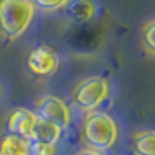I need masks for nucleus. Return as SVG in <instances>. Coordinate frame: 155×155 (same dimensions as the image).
<instances>
[{"label": "nucleus", "instance_id": "1", "mask_svg": "<svg viewBox=\"0 0 155 155\" xmlns=\"http://www.w3.org/2000/svg\"><path fill=\"white\" fill-rule=\"evenodd\" d=\"M82 138L87 148L106 152L112 150L119 141V126L115 119L106 112L85 113L82 122Z\"/></svg>", "mask_w": 155, "mask_h": 155}, {"label": "nucleus", "instance_id": "2", "mask_svg": "<svg viewBox=\"0 0 155 155\" xmlns=\"http://www.w3.org/2000/svg\"><path fill=\"white\" fill-rule=\"evenodd\" d=\"M35 16L31 0H0V33L16 40L28 30Z\"/></svg>", "mask_w": 155, "mask_h": 155}, {"label": "nucleus", "instance_id": "3", "mask_svg": "<svg viewBox=\"0 0 155 155\" xmlns=\"http://www.w3.org/2000/svg\"><path fill=\"white\" fill-rule=\"evenodd\" d=\"M110 96V82L101 75L82 78L71 92V103L78 112H96Z\"/></svg>", "mask_w": 155, "mask_h": 155}, {"label": "nucleus", "instance_id": "4", "mask_svg": "<svg viewBox=\"0 0 155 155\" xmlns=\"http://www.w3.org/2000/svg\"><path fill=\"white\" fill-rule=\"evenodd\" d=\"M35 115L58 126L61 131L68 129L71 124V108L58 96H44L37 101Z\"/></svg>", "mask_w": 155, "mask_h": 155}, {"label": "nucleus", "instance_id": "5", "mask_svg": "<svg viewBox=\"0 0 155 155\" xmlns=\"http://www.w3.org/2000/svg\"><path fill=\"white\" fill-rule=\"evenodd\" d=\"M26 66L37 77H49L59 66V56L49 45H38L28 54Z\"/></svg>", "mask_w": 155, "mask_h": 155}, {"label": "nucleus", "instance_id": "6", "mask_svg": "<svg viewBox=\"0 0 155 155\" xmlns=\"http://www.w3.org/2000/svg\"><path fill=\"white\" fill-rule=\"evenodd\" d=\"M35 120H37L35 112L19 106V108H16L14 112L11 113V117H9V122H7L9 133L16 134V136H21V138L30 141V134L33 131Z\"/></svg>", "mask_w": 155, "mask_h": 155}, {"label": "nucleus", "instance_id": "7", "mask_svg": "<svg viewBox=\"0 0 155 155\" xmlns=\"http://www.w3.org/2000/svg\"><path fill=\"white\" fill-rule=\"evenodd\" d=\"M61 129L54 124H51L47 120L37 117L35 126H33V131L30 134V141H35V143H45V145H52L56 147V143L61 138Z\"/></svg>", "mask_w": 155, "mask_h": 155}, {"label": "nucleus", "instance_id": "8", "mask_svg": "<svg viewBox=\"0 0 155 155\" xmlns=\"http://www.w3.org/2000/svg\"><path fill=\"white\" fill-rule=\"evenodd\" d=\"M0 153L2 155H30V141L16 136L7 134L0 141Z\"/></svg>", "mask_w": 155, "mask_h": 155}, {"label": "nucleus", "instance_id": "9", "mask_svg": "<svg viewBox=\"0 0 155 155\" xmlns=\"http://www.w3.org/2000/svg\"><path fill=\"white\" fill-rule=\"evenodd\" d=\"M66 9H68V14L80 23L89 21L96 14V5L92 0H70L66 4Z\"/></svg>", "mask_w": 155, "mask_h": 155}, {"label": "nucleus", "instance_id": "10", "mask_svg": "<svg viewBox=\"0 0 155 155\" xmlns=\"http://www.w3.org/2000/svg\"><path fill=\"white\" fill-rule=\"evenodd\" d=\"M133 150L136 155H155V131H143L134 134Z\"/></svg>", "mask_w": 155, "mask_h": 155}, {"label": "nucleus", "instance_id": "11", "mask_svg": "<svg viewBox=\"0 0 155 155\" xmlns=\"http://www.w3.org/2000/svg\"><path fill=\"white\" fill-rule=\"evenodd\" d=\"M141 37H143V45H145V49H147L152 56H155V19H150V21L143 26Z\"/></svg>", "mask_w": 155, "mask_h": 155}, {"label": "nucleus", "instance_id": "12", "mask_svg": "<svg viewBox=\"0 0 155 155\" xmlns=\"http://www.w3.org/2000/svg\"><path fill=\"white\" fill-rule=\"evenodd\" d=\"M70 0H31V4L35 5V9H40L44 12H54L59 9L66 7Z\"/></svg>", "mask_w": 155, "mask_h": 155}, {"label": "nucleus", "instance_id": "13", "mask_svg": "<svg viewBox=\"0 0 155 155\" xmlns=\"http://www.w3.org/2000/svg\"><path fill=\"white\" fill-rule=\"evenodd\" d=\"M54 153H56V147L30 141V155H54Z\"/></svg>", "mask_w": 155, "mask_h": 155}, {"label": "nucleus", "instance_id": "14", "mask_svg": "<svg viewBox=\"0 0 155 155\" xmlns=\"http://www.w3.org/2000/svg\"><path fill=\"white\" fill-rule=\"evenodd\" d=\"M75 155H103V152H98V150H92V148H82V150H78Z\"/></svg>", "mask_w": 155, "mask_h": 155}, {"label": "nucleus", "instance_id": "15", "mask_svg": "<svg viewBox=\"0 0 155 155\" xmlns=\"http://www.w3.org/2000/svg\"><path fill=\"white\" fill-rule=\"evenodd\" d=\"M0 96H2V87H0Z\"/></svg>", "mask_w": 155, "mask_h": 155}, {"label": "nucleus", "instance_id": "16", "mask_svg": "<svg viewBox=\"0 0 155 155\" xmlns=\"http://www.w3.org/2000/svg\"><path fill=\"white\" fill-rule=\"evenodd\" d=\"M0 155H2V153H0Z\"/></svg>", "mask_w": 155, "mask_h": 155}]
</instances>
